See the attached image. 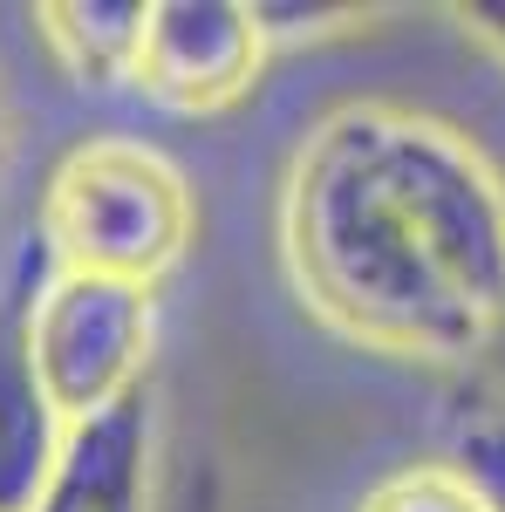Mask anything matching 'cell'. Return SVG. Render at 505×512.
<instances>
[{
    "instance_id": "3957f363",
    "label": "cell",
    "mask_w": 505,
    "mask_h": 512,
    "mask_svg": "<svg viewBox=\"0 0 505 512\" xmlns=\"http://www.w3.org/2000/svg\"><path fill=\"white\" fill-rule=\"evenodd\" d=\"M151 335H157L151 287L48 267L35 315H28V355H35L41 396L55 403V417L76 431V424L110 417L130 396H144L151 390L144 383Z\"/></svg>"
},
{
    "instance_id": "30bf717a",
    "label": "cell",
    "mask_w": 505,
    "mask_h": 512,
    "mask_svg": "<svg viewBox=\"0 0 505 512\" xmlns=\"http://www.w3.org/2000/svg\"><path fill=\"white\" fill-rule=\"evenodd\" d=\"M458 21L505 62V0H471V7H458Z\"/></svg>"
},
{
    "instance_id": "7a4b0ae2",
    "label": "cell",
    "mask_w": 505,
    "mask_h": 512,
    "mask_svg": "<svg viewBox=\"0 0 505 512\" xmlns=\"http://www.w3.org/2000/svg\"><path fill=\"white\" fill-rule=\"evenodd\" d=\"M198 205L185 171L137 137H89L55 164L35 233L55 274L157 287L192 246Z\"/></svg>"
},
{
    "instance_id": "6da1fadb",
    "label": "cell",
    "mask_w": 505,
    "mask_h": 512,
    "mask_svg": "<svg viewBox=\"0 0 505 512\" xmlns=\"http://www.w3.org/2000/svg\"><path fill=\"white\" fill-rule=\"evenodd\" d=\"M280 253L342 342L465 369L505 328V178L458 123L349 103L287 171Z\"/></svg>"
},
{
    "instance_id": "9c48e42d",
    "label": "cell",
    "mask_w": 505,
    "mask_h": 512,
    "mask_svg": "<svg viewBox=\"0 0 505 512\" xmlns=\"http://www.w3.org/2000/svg\"><path fill=\"white\" fill-rule=\"evenodd\" d=\"M451 465L492 499V512H505V403H499V410H485V417L458 437V458H451Z\"/></svg>"
},
{
    "instance_id": "277c9868",
    "label": "cell",
    "mask_w": 505,
    "mask_h": 512,
    "mask_svg": "<svg viewBox=\"0 0 505 512\" xmlns=\"http://www.w3.org/2000/svg\"><path fill=\"white\" fill-rule=\"evenodd\" d=\"M267 62V21L239 0H151L130 89L178 117H212L239 103Z\"/></svg>"
},
{
    "instance_id": "ba28073f",
    "label": "cell",
    "mask_w": 505,
    "mask_h": 512,
    "mask_svg": "<svg viewBox=\"0 0 505 512\" xmlns=\"http://www.w3.org/2000/svg\"><path fill=\"white\" fill-rule=\"evenodd\" d=\"M362 512H492V499L471 485L451 458H430V465H403V472H389Z\"/></svg>"
},
{
    "instance_id": "52a82bcc",
    "label": "cell",
    "mask_w": 505,
    "mask_h": 512,
    "mask_svg": "<svg viewBox=\"0 0 505 512\" xmlns=\"http://www.w3.org/2000/svg\"><path fill=\"white\" fill-rule=\"evenodd\" d=\"M151 0H55L41 7V41L82 89H130Z\"/></svg>"
},
{
    "instance_id": "8992f818",
    "label": "cell",
    "mask_w": 505,
    "mask_h": 512,
    "mask_svg": "<svg viewBox=\"0 0 505 512\" xmlns=\"http://www.w3.org/2000/svg\"><path fill=\"white\" fill-rule=\"evenodd\" d=\"M151 465H157V410L144 390L117 403L110 417L69 431L62 465L35 499V512H151Z\"/></svg>"
},
{
    "instance_id": "5b68a950",
    "label": "cell",
    "mask_w": 505,
    "mask_h": 512,
    "mask_svg": "<svg viewBox=\"0 0 505 512\" xmlns=\"http://www.w3.org/2000/svg\"><path fill=\"white\" fill-rule=\"evenodd\" d=\"M48 267L55 260L41 233H28L0 267V512H35V499L62 465V444H69V424L41 396L35 355H28V315H35Z\"/></svg>"
}]
</instances>
